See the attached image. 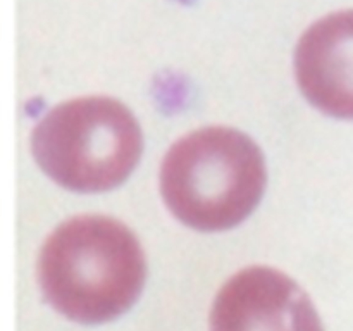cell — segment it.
Here are the masks:
<instances>
[{"mask_svg": "<svg viewBox=\"0 0 353 331\" xmlns=\"http://www.w3.org/2000/svg\"><path fill=\"white\" fill-rule=\"evenodd\" d=\"M147 262L133 231L105 216L62 223L38 259V281L47 302L68 319L100 324L138 300Z\"/></svg>", "mask_w": 353, "mask_h": 331, "instance_id": "6da1fadb", "label": "cell"}, {"mask_svg": "<svg viewBox=\"0 0 353 331\" xmlns=\"http://www.w3.org/2000/svg\"><path fill=\"white\" fill-rule=\"evenodd\" d=\"M268 172L259 145L226 126L196 130L176 141L161 168V192L186 226L223 231L247 219L264 193Z\"/></svg>", "mask_w": 353, "mask_h": 331, "instance_id": "7a4b0ae2", "label": "cell"}, {"mask_svg": "<svg viewBox=\"0 0 353 331\" xmlns=\"http://www.w3.org/2000/svg\"><path fill=\"white\" fill-rule=\"evenodd\" d=\"M31 150L55 183L95 193L116 188L133 172L143 137L124 103L88 97L54 107L34 128Z\"/></svg>", "mask_w": 353, "mask_h": 331, "instance_id": "3957f363", "label": "cell"}, {"mask_svg": "<svg viewBox=\"0 0 353 331\" xmlns=\"http://www.w3.org/2000/svg\"><path fill=\"white\" fill-rule=\"evenodd\" d=\"M210 331H324L312 300L281 271L254 265L217 293Z\"/></svg>", "mask_w": 353, "mask_h": 331, "instance_id": "277c9868", "label": "cell"}, {"mask_svg": "<svg viewBox=\"0 0 353 331\" xmlns=\"http://www.w3.org/2000/svg\"><path fill=\"white\" fill-rule=\"evenodd\" d=\"M295 72L312 106L327 116L353 119V9L330 14L303 33Z\"/></svg>", "mask_w": 353, "mask_h": 331, "instance_id": "5b68a950", "label": "cell"}]
</instances>
